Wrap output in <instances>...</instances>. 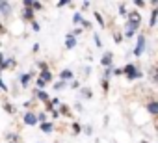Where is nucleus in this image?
I'll return each mask as SVG.
<instances>
[{"instance_id": "1", "label": "nucleus", "mask_w": 158, "mask_h": 143, "mask_svg": "<svg viewBox=\"0 0 158 143\" xmlns=\"http://www.w3.org/2000/svg\"><path fill=\"white\" fill-rule=\"evenodd\" d=\"M127 17H128V21H127V26H125V28H127V30H125V37H128V39H130V37L134 35V32L139 28L141 15H139L138 11H130Z\"/></svg>"}, {"instance_id": "2", "label": "nucleus", "mask_w": 158, "mask_h": 143, "mask_svg": "<svg viewBox=\"0 0 158 143\" xmlns=\"http://www.w3.org/2000/svg\"><path fill=\"white\" fill-rule=\"evenodd\" d=\"M121 71H123V75H125L128 80L143 78V73H141V71H138V67H136L134 63H127V65H125V69H121Z\"/></svg>"}, {"instance_id": "3", "label": "nucleus", "mask_w": 158, "mask_h": 143, "mask_svg": "<svg viewBox=\"0 0 158 143\" xmlns=\"http://www.w3.org/2000/svg\"><path fill=\"white\" fill-rule=\"evenodd\" d=\"M145 47H147V37H145V34H138V43H136V47H134V56L139 58V56L143 54Z\"/></svg>"}, {"instance_id": "4", "label": "nucleus", "mask_w": 158, "mask_h": 143, "mask_svg": "<svg viewBox=\"0 0 158 143\" xmlns=\"http://www.w3.org/2000/svg\"><path fill=\"white\" fill-rule=\"evenodd\" d=\"M23 121H24V125H28V126H34V125H37L35 113H32V112H24V115H23Z\"/></svg>"}, {"instance_id": "5", "label": "nucleus", "mask_w": 158, "mask_h": 143, "mask_svg": "<svg viewBox=\"0 0 158 143\" xmlns=\"http://www.w3.org/2000/svg\"><path fill=\"white\" fill-rule=\"evenodd\" d=\"M101 63H102L106 69L112 67V65H114V54H112V52H104V56L101 58Z\"/></svg>"}, {"instance_id": "6", "label": "nucleus", "mask_w": 158, "mask_h": 143, "mask_svg": "<svg viewBox=\"0 0 158 143\" xmlns=\"http://www.w3.org/2000/svg\"><path fill=\"white\" fill-rule=\"evenodd\" d=\"M73 78H74V75H73L71 69H63L61 73H60V80H61V82H69V80H73Z\"/></svg>"}, {"instance_id": "7", "label": "nucleus", "mask_w": 158, "mask_h": 143, "mask_svg": "<svg viewBox=\"0 0 158 143\" xmlns=\"http://www.w3.org/2000/svg\"><path fill=\"white\" fill-rule=\"evenodd\" d=\"M0 13H2L4 17H8L11 13V4L10 2H4V0H0Z\"/></svg>"}, {"instance_id": "8", "label": "nucleus", "mask_w": 158, "mask_h": 143, "mask_svg": "<svg viewBox=\"0 0 158 143\" xmlns=\"http://www.w3.org/2000/svg\"><path fill=\"white\" fill-rule=\"evenodd\" d=\"M32 76H34V73H24V75H21V76H19V82H21V86H23V88H28V84H30Z\"/></svg>"}, {"instance_id": "9", "label": "nucleus", "mask_w": 158, "mask_h": 143, "mask_svg": "<svg viewBox=\"0 0 158 143\" xmlns=\"http://www.w3.org/2000/svg\"><path fill=\"white\" fill-rule=\"evenodd\" d=\"M37 78H41L45 84H47V82H52V73H50L48 69H45V71H41V73H39V76H37Z\"/></svg>"}, {"instance_id": "10", "label": "nucleus", "mask_w": 158, "mask_h": 143, "mask_svg": "<svg viewBox=\"0 0 158 143\" xmlns=\"http://www.w3.org/2000/svg\"><path fill=\"white\" fill-rule=\"evenodd\" d=\"M34 17H35L34 10H30V8H24V10H23V19H24V21H34Z\"/></svg>"}, {"instance_id": "11", "label": "nucleus", "mask_w": 158, "mask_h": 143, "mask_svg": "<svg viewBox=\"0 0 158 143\" xmlns=\"http://www.w3.org/2000/svg\"><path fill=\"white\" fill-rule=\"evenodd\" d=\"M147 110H149L151 115H156V113H158V102H156V100H151V102L147 104Z\"/></svg>"}, {"instance_id": "12", "label": "nucleus", "mask_w": 158, "mask_h": 143, "mask_svg": "<svg viewBox=\"0 0 158 143\" xmlns=\"http://www.w3.org/2000/svg\"><path fill=\"white\" fill-rule=\"evenodd\" d=\"M65 47H67V48H74V47H76V39H74L71 34H67V37H65Z\"/></svg>"}, {"instance_id": "13", "label": "nucleus", "mask_w": 158, "mask_h": 143, "mask_svg": "<svg viewBox=\"0 0 158 143\" xmlns=\"http://www.w3.org/2000/svg\"><path fill=\"white\" fill-rule=\"evenodd\" d=\"M52 130H54V125H52V123H48V121L41 123V132H45V134H50Z\"/></svg>"}, {"instance_id": "14", "label": "nucleus", "mask_w": 158, "mask_h": 143, "mask_svg": "<svg viewBox=\"0 0 158 143\" xmlns=\"http://www.w3.org/2000/svg\"><path fill=\"white\" fill-rule=\"evenodd\" d=\"M13 65H15V59H11V58H10V59H4L2 65H0V71H6V69H10V67H13Z\"/></svg>"}, {"instance_id": "15", "label": "nucleus", "mask_w": 158, "mask_h": 143, "mask_svg": "<svg viewBox=\"0 0 158 143\" xmlns=\"http://www.w3.org/2000/svg\"><path fill=\"white\" fill-rule=\"evenodd\" d=\"M156 19H158V10H152V11H151V19H149V26H151V28H154Z\"/></svg>"}, {"instance_id": "16", "label": "nucleus", "mask_w": 158, "mask_h": 143, "mask_svg": "<svg viewBox=\"0 0 158 143\" xmlns=\"http://www.w3.org/2000/svg\"><path fill=\"white\" fill-rule=\"evenodd\" d=\"M37 99H39V100H43V102H48V100H50L48 93H47V91H43V89H41V91L37 89Z\"/></svg>"}, {"instance_id": "17", "label": "nucleus", "mask_w": 158, "mask_h": 143, "mask_svg": "<svg viewBox=\"0 0 158 143\" xmlns=\"http://www.w3.org/2000/svg\"><path fill=\"white\" fill-rule=\"evenodd\" d=\"M82 21H84V19H82V13H80V11H76V13L73 15V22H74V24H80Z\"/></svg>"}, {"instance_id": "18", "label": "nucleus", "mask_w": 158, "mask_h": 143, "mask_svg": "<svg viewBox=\"0 0 158 143\" xmlns=\"http://www.w3.org/2000/svg\"><path fill=\"white\" fill-rule=\"evenodd\" d=\"M93 17H95V21L99 22V26H104V19H102V15H101L99 11H95V13H93Z\"/></svg>"}, {"instance_id": "19", "label": "nucleus", "mask_w": 158, "mask_h": 143, "mask_svg": "<svg viewBox=\"0 0 158 143\" xmlns=\"http://www.w3.org/2000/svg\"><path fill=\"white\" fill-rule=\"evenodd\" d=\"M65 86H67V82H61V80H60V82H56V84H54V89L61 91V89H65Z\"/></svg>"}, {"instance_id": "20", "label": "nucleus", "mask_w": 158, "mask_h": 143, "mask_svg": "<svg viewBox=\"0 0 158 143\" xmlns=\"http://www.w3.org/2000/svg\"><path fill=\"white\" fill-rule=\"evenodd\" d=\"M41 8H43V4H41V2H34V0H32V10H34V13H35V11H39Z\"/></svg>"}, {"instance_id": "21", "label": "nucleus", "mask_w": 158, "mask_h": 143, "mask_svg": "<svg viewBox=\"0 0 158 143\" xmlns=\"http://www.w3.org/2000/svg\"><path fill=\"white\" fill-rule=\"evenodd\" d=\"M93 39H95V47L101 48V47H102V39L99 37V34H93Z\"/></svg>"}, {"instance_id": "22", "label": "nucleus", "mask_w": 158, "mask_h": 143, "mask_svg": "<svg viewBox=\"0 0 158 143\" xmlns=\"http://www.w3.org/2000/svg\"><path fill=\"white\" fill-rule=\"evenodd\" d=\"M112 75H114V67H108V69L104 71V80H108Z\"/></svg>"}, {"instance_id": "23", "label": "nucleus", "mask_w": 158, "mask_h": 143, "mask_svg": "<svg viewBox=\"0 0 158 143\" xmlns=\"http://www.w3.org/2000/svg\"><path fill=\"white\" fill-rule=\"evenodd\" d=\"M82 132V128H80V125H78V123H73V134L76 136V134H80Z\"/></svg>"}, {"instance_id": "24", "label": "nucleus", "mask_w": 158, "mask_h": 143, "mask_svg": "<svg viewBox=\"0 0 158 143\" xmlns=\"http://www.w3.org/2000/svg\"><path fill=\"white\" fill-rule=\"evenodd\" d=\"M119 15H121V17H127V15H128V13H127L125 4H119Z\"/></svg>"}, {"instance_id": "25", "label": "nucleus", "mask_w": 158, "mask_h": 143, "mask_svg": "<svg viewBox=\"0 0 158 143\" xmlns=\"http://www.w3.org/2000/svg\"><path fill=\"white\" fill-rule=\"evenodd\" d=\"M32 30H34V32H39V30H41V24H39L37 21H32Z\"/></svg>"}, {"instance_id": "26", "label": "nucleus", "mask_w": 158, "mask_h": 143, "mask_svg": "<svg viewBox=\"0 0 158 143\" xmlns=\"http://www.w3.org/2000/svg\"><path fill=\"white\" fill-rule=\"evenodd\" d=\"M35 86H37V89H39V91H41V89H43V88H45V86H47V84H45V82H43V80H41V78H37V80H35Z\"/></svg>"}, {"instance_id": "27", "label": "nucleus", "mask_w": 158, "mask_h": 143, "mask_svg": "<svg viewBox=\"0 0 158 143\" xmlns=\"http://www.w3.org/2000/svg\"><path fill=\"white\" fill-rule=\"evenodd\" d=\"M0 89H2V91H8V89H10V88H8V86L4 84V80H2V76H0Z\"/></svg>"}, {"instance_id": "28", "label": "nucleus", "mask_w": 158, "mask_h": 143, "mask_svg": "<svg viewBox=\"0 0 158 143\" xmlns=\"http://www.w3.org/2000/svg\"><path fill=\"white\" fill-rule=\"evenodd\" d=\"M84 132H86L88 136H91V134H93V128H91L89 125H86V126H84Z\"/></svg>"}, {"instance_id": "29", "label": "nucleus", "mask_w": 158, "mask_h": 143, "mask_svg": "<svg viewBox=\"0 0 158 143\" xmlns=\"http://www.w3.org/2000/svg\"><path fill=\"white\" fill-rule=\"evenodd\" d=\"M23 8H30V10H32V0H24V2H23Z\"/></svg>"}, {"instance_id": "30", "label": "nucleus", "mask_w": 158, "mask_h": 143, "mask_svg": "<svg viewBox=\"0 0 158 143\" xmlns=\"http://www.w3.org/2000/svg\"><path fill=\"white\" fill-rule=\"evenodd\" d=\"M134 6H136V8H143V6H145V2H143V0H136Z\"/></svg>"}, {"instance_id": "31", "label": "nucleus", "mask_w": 158, "mask_h": 143, "mask_svg": "<svg viewBox=\"0 0 158 143\" xmlns=\"http://www.w3.org/2000/svg\"><path fill=\"white\" fill-rule=\"evenodd\" d=\"M80 24H82V28H91V22L89 21H82Z\"/></svg>"}, {"instance_id": "32", "label": "nucleus", "mask_w": 158, "mask_h": 143, "mask_svg": "<svg viewBox=\"0 0 158 143\" xmlns=\"http://www.w3.org/2000/svg\"><path fill=\"white\" fill-rule=\"evenodd\" d=\"M102 89H104V91H108V89H110V84H108V80H104V82H102Z\"/></svg>"}, {"instance_id": "33", "label": "nucleus", "mask_w": 158, "mask_h": 143, "mask_svg": "<svg viewBox=\"0 0 158 143\" xmlns=\"http://www.w3.org/2000/svg\"><path fill=\"white\" fill-rule=\"evenodd\" d=\"M37 65H39V69H41V71H45V69H47V63H45V61H39Z\"/></svg>"}, {"instance_id": "34", "label": "nucleus", "mask_w": 158, "mask_h": 143, "mask_svg": "<svg viewBox=\"0 0 158 143\" xmlns=\"http://www.w3.org/2000/svg\"><path fill=\"white\" fill-rule=\"evenodd\" d=\"M71 89H78V82H76V80L71 82Z\"/></svg>"}, {"instance_id": "35", "label": "nucleus", "mask_w": 158, "mask_h": 143, "mask_svg": "<svg viewBox=\"0 0 158 143\" xmlns=\"http://www.w3.org/2000/svg\"><path fill=\"white\" fill-rule=\"evenodd\" d=\"M82 95H86V97L89 99V97H91V91H89V89H82Z\"/></svg>"}, {"instance_id": "36", "label": "nucleus", "mask_w": 158, "mask_h": 143, "mask_svg": "<svg viewBox=\"0 0 158 143\" xmlns=\"http://www.w3.org/2000/svg\"><path fill=\"white\" fill-rule=\"evenodd\" d=\"M78 34H82V28H76V30H74V32H73V34H71V35H73V37H74V35H78Z\"/></svg>"}, {"instance_id": "37", "label": "nucleus", "mask_w": 158, "mask_h": 143, "mask_svg": "<svg viewBox=\"0 0 158 143\" xmlns=\"http://www.w3.org/2000/svg\"><path fill=\"white\" fill-rule=\"evenodd\" d=\"M52 117L58 119V117H60V112H58V110H52Z\"/></svg>"}, {"instance_id": "38", "label": "nucleus", "mask_w": 158, "mask_h": 143, "mask_svg": "<svg viewBox=\"0 0 158 143\" xmlns=\"http://www.w3.org/2000/svg\"><path fill=\"white\" fill-rule=\"evenodd\" d=\"M114 75L119 76V75H123V71H121V69H114Z\"/></svg>"}, {"instance_id": "39", "label": "nucleus", "mask_w": 158, "mask_h": 143, "mask_svg": "<svg viewBox=\"0 0 158 143\" xmlns=\"http://www.w3.org/2000/svg\"><path fill=\"white\" fill-rule=\"evenodd\" d=\"M8 139H13V141H17L19 137H17V136H13V134H8Z\"/></svg>"}, {"instance_id": "40", "label": "nucleus", "mask_w": 158, "mask_h": 143, "mask_svg": "<svg viewBox=\"0 0 158 143\" xmlns=\"http://www.w3.org/2000/svg\"><path fill=\"white\" fill-rule=\"evenodd\" d=\"M61 113H69V108L67 106H61Z\"/></svg>"}, {"instance_id": "41", "label": "nucleus", "mask_w": 158, "mask_h": 143, "mask_svg": "<svg viewBox=\"0 0 158 143\" xmlns=\"http://www.w3.org/2000/svg\"><path fill=\"white\" fill-rule=\"evenodd\" d=\"M2 61H4V54L0 52V65H2Z\"/></svg>"}, {"instance_id": "42", "label": "nucleus", "mask_w": 158, "mask_h": 143, "mask_svg": "<svg viewBox=\"0 0 158 143\" xmlns=\"http://www.w3.org/2000/svg\"><path fill=\"white\" fill-rule=\"evenodd\" d=\"M4 32H6V28H4L2 24H0V34H4Z\"/></svg>"}]
</instances>
